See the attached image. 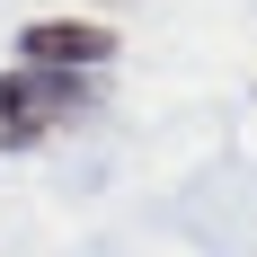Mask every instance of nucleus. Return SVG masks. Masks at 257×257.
Returning <instances> with one entry per match:
<instances>
[{"label": "nucleus", "instance_id": "f257e3e1", "mask_svg": "<svg viewBox=\"0 0 257 257\" xmlns=\"http://www.w3.org/2000/svg\"><path fill=\"white\" fill-rule=\"evenodd\" d=\"M98 98L89 71H36V62H9L0 71V151H36L62 124H80Z\"/></svg>", "mask_w": 257, "mask_h": 257}, {"label": "nucleus", "instance_id": "f03ea898", "mask_svg": "<svg viewBox=\"0 0 257 257\" xmlns=\"http://www.w3.org/2000/svg\"><path fill=\"white\" fill-rule=\"evenodd\" d=\"M18 62H36V71H106L115 62V27L106 18H27Z\"/></svg>", "mask_w": 257, "mask_h": 257}]
</instances>
